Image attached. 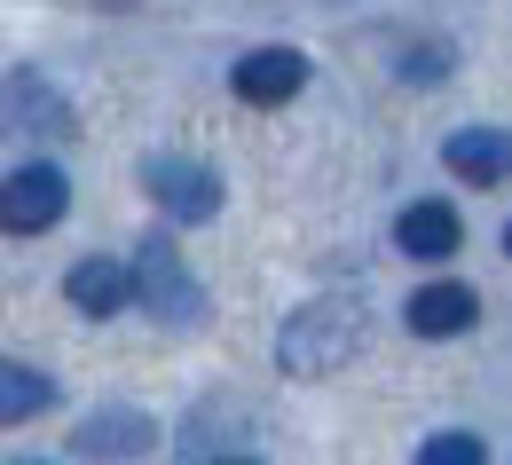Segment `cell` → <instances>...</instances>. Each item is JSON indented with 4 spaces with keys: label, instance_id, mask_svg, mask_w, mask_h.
<instances>
[{
    "label": "cell",
    "instance_id": "obj_1",
    "mask_svg": "<svg viewBox=\"0 0 512 465\" xmlns=\"http://www.w3.org/2000/svg\"><path fill=\"white\" fill-rule=\"evenodd\" d=\"M355 347H363V308H355V300H308V308L284 316L276 363H284L292 379H323V371H339Z\"/></svg>",
    "mask_w": 512,
    "mask_h": 465
},
{
    "label": "cell",
    "instance_id": "obj_2",
    "mask_svg": "<svg viewBox=\"0 0 512 465\" xmlns=\"http://www.w3.org/2000/svg\"><path fill=\"white\" fill-rule=\"evenodd\" d=\"M127 276H134V300H142V308H150L166 332H190V324H205V292H197L190 261H182L166 237H150V245L127 261Z\"/></svg>",
    "mask_w": 512,
    "mask_h": 465
},
{
    "label": "cell",
    "instance_id": "obj_3",
    "mask_svg": "<svg viewBox=\"0 0 512 465\" xmlns=\"http://www.w3.org/2000/svg\"><path fill=\"white\" fill-rule=\"evenodd\" d=\"M0 134L24 142V150H64L71 134H79V119H71V103L40 71H8L0 79Z\"/></svg>",
    "mask_w": 512,
    "mask_h": 465
},
{
    "label": "cell",
    "instance_id": "obj_4",
    "mask_svg": "<svg viewBox=\"0 0 512 465\" xmlns=\"http://www.w3.org/2000/svg\"><path fill=\"white\" fill-rule=\"evenodd\" d=\"M64 205H71L64 166L32 158V166H16V174L0 182V229H8V237H48V229L64 221Z\"/></svg>",
    "mask_w": 512,
    "mask_h": 465
},
{
    "label": "cell",
    "instance_id": "obj_5",
    "mask_svg": "<svg viewBox=\"0 0 512 465\" xmlns=\"http://www.w3.org/2000/svg\"><path fill=\"white\" fill-rule=\"evenodd\" d=\"M142 190L166 205L174 221H213V213H221V182H213V166L190 158V150H158V158H142Z\"/></svg>",
    "mask_w": 512,
    "mask_h": 465
},
{
    "label": "cell",
    "instance_id": "obj_6",
    "mask_svg": "<svg viewBox=\"0 0 512 465\" xmlns=\"http://www.w3.org/2000/svg\"><path fill=\"white\" fill-rule=\"evenodd\" d=\"M229 87H237L253 111H276V103H292V95L308 87V56H300V48H253L245 64L229 71Z\"/></svg>",
    "mask_w": 512,
    "mask_h": 465
},
{
    "label": "cell",
    "instance_id": "obj_7",
    "mask_svg": "<svg viewBox=\"0 0 512 465\" xmlns=\"http://www.w3.org/2000/svg\"><path fill=\"white\" fill-rule=\"evenodd\" d=\"M410 332L418 339H457V332H473V316H481V292L473 284H457V276H434V284H418L410 292Z\"/></svg>",
    "mask_w": 512,
    "mask_h": 465
},
{
    "label": "cell",
    "instance_id": "obj_8",
    "mask_svg": "<svg viewBox=\"0 0 512 465\" xmlns=\"http://www.w3.org/2000/svg\"><path fill=\"white\" fill-rule=\"evenodd\" d=\"M449 174L457 182H473V190H497V182H512V127H457L442 142Z\"/></svg>",
    "mask_w": 512,
    "mask_h": 465
},
{
    "label": "cell",
    "instance_id": "obj_9",
    "mask_svg": "<svg viewBox=\"0 0 512 465\" xmlns=\"http://www.w3.org/2000/svg\"><path fill=\"white\" fill-rule=\"evenodd\" d=\"M394 245H402L410 261H449V253L465 245V221H457L442 198H418V205H402V221H394Z\"/></svg>",
    "mask_w": 512,
    "mask_h": 465
},
{
    "label": "cell",
    "instance_id": "obj_10",
    "mask_svg": "<svg viewBox=\"0 0 512 465\" xmlns=\"http://www.w3.org/2000/svg\"><path fill=\"white\" fill-rule=\"evenodd\" d=\"M64 300L79 308V316H119V308L134 300V276H127V261H103V253L71 261V276H64Z\"/></svg>",
    "mask_w": 512,
    "mask_h": 465
},
{
    "label": "cell",
    "instance_id": "obj_11",
    "mask_svg": "<svg viewBox=\"0 0 512 465\" xmlns=\"http://www.w3.org/2000/svg\"><path fill=\"white\" fill-rule=\"evenodd\" d=\"M150 442H158V426H150L142 410H103V418H87V426L71 434L79 458H142Z\"/></svg>",
    "mask_w": 512,
    "mask_h": 465
},
{
    "label": "cell",
    "instance_id": "obj_12",
    "mask_svg": "<svg viewBox=\"0 0 512 465\" xmlns=\"http://www.w3.org/2000/svg\"><path fill=\"white\" fill-rule=\"evenodd\" d=\"M48 402H56V387H48L32 363H8V355H0V426L32 418V410H48Z\"/></svg>",
    "mask_w": 512,
    "mask_h": 465
},
{
    "label": "cell",
    "instance_id": "obj_13",
    "mask_svg": "<svg viewBox=\"0 0 512 465\" xmlns=\"http://www.w3.org/2000/svg\"><path fill=\"white\" fill-rule=\"evenodd\" d=\"M418 465H489V450H481V434H434Z\"/></svg>",
    "mask_w": 512,
    "mask_h": 465
},
{
    "label": "cell",
    "instance_id": "obj_14",
    "mask_svg": "<svg viewBox=\"0 0 512 465\" xmlns=\"http://www.w3.org/2000/svg\"><path fill=\"white\" fill-rule=\"evenodd\" d=\"M16 465H48V458H16Z\"/></svg>",
    "mask_w": 512,
    "mask_h": 465
},
{
    "label": "cell",
    "instance_id": "obj_15",
    "mask_svg": "<svg viewBox=\"0 0 512 465\" xmlns=\"http://www.w3.org/2000/svg\"><path fill=\"white\" fill-rule=\"evenodd\" d=\"M221 465H253V458H221Z\"/></svg>",
    "mask_w": 512,
    "mask_h": 465
},
{
    "label": "cell",
    "instance_id": "obj_16",
    "mask_svg": "<svg viewBox=\"0 0 512 465\" xmlns=\"http://www.w3.org/2000/svg\"><path fill=\"white\" fill-rule=\"evenodd\" d=\"M505 253H512V229H505Z\"/></svg>",
    "mask_w": 512,
    "mask_h": 465
}]
</instances>
